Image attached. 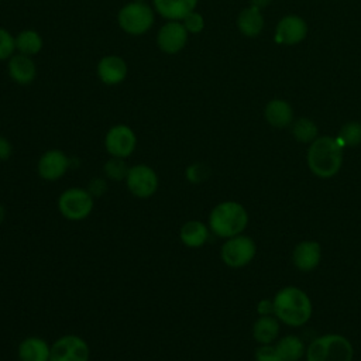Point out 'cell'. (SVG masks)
I'll return each mask as SVG.
<instances>
[{"mask_svg":"<svg viewBox=\"0 0 361 361\" xmlns=\"http://www.w3.org/2000/svg\"><path fill=\"white\" fill-rule=\"evenodd\" d=\"M248 224L245 207L234 200L221 202L214 206L209 214L210 230L221 238H230L241 234Z\"/></svg>","mask_w":361,"mask_h":361,"instance_id":"3","label":"cell"},{"mask_svg":"<svg viewBox=\"0 0 361 361\" xmlns=\"http://www.w3.org/2000/svg\"><path fill=\"white\" fill-rule=\"evenodd\" d=\"M89 347L86 341L75 334L58 338L51 347L49 361H87Z\"/></svg>","mask_w":361,"mask_h":361,"instance_id":"11","label":"cell"},{"mask_svg":"<svg viewBox=\"0 0 361 361\" xmlns=\"http://www.w3.org/2000/svg\"><path fill=\"white\" fill-rule=\"evenodd\" d=\"M104 147L111 157L124 159L134 152L137 147V135L131 127L116 124L106 133Z\"/></svg>","mask_w":361,"mask_h":361,"instance_id":"8","label":"cell"},{"mask_svg":"<svg viewBox=\"0 0 361 361\" xmlns=\"http://www.w3.org/2000/svg\"><path fill=\"white\" fill-rule=\"evenodd\" d=\"M306 159L313 175L322 179L333 178L343 165V147L333 137H317L310 142Z\"/></svg>","mask_w":361,"mask_h":361,"instance_id":"2","label":"cell"},{"mask_svg":"<svg viewBox=\"0 0 361 361\" xmlns=\"http://www.w3.org/2000/svg\"><path fill=\"white\" fill-rule=\"evenodd\" d=\"M257 312L259 316H269L274 313V300L272 299H262L257 305Z\"/></svg>","mask_w":361,"mask_h":361,"instance_id":"33","label":"cell"},{"mask_svg":"<svg viewBox=\"0 0 361 361\" xmlns=\"http://www.w3.org/2000/svg\"><path fill=\"white\" fill-rule=\"evenodd\" d=\"M155 21V10L145 1H128L117 13L118 27L128 35L140 37L148 32Z\"/></svg>","mask_w":361,"mask_h":361,"instance_id":"5","label":"cell"},{"mask_svg":"<svg viewBox=\"0 0 361 361\" xmlns=\"http://www.w3.org/2000/svg\"><path fill=\"white\" fill-rule=\"evenodd\" d=\"M267 123L275 128H285L293 123V109L283 99H272L264 110Z\"/></svg>","mask_w":361,"mask_h":361,"instance_id":"18","label":"cell"},{"mask_svg":"<svg viewBox=\"0 0 361 361\" xmlns=\"http://www.w3.org/2000/svg\"><path fill=\"white\" fill-rule=\"evenodd\" d=\"M99 80L106 86H117L123 83L128 75V65L120 55H104L96 66Z\"/></svg>","mask_w":361,"mask_h":361,"instance_id":"12","label":"cell"},{"mask_svg":"<svg viewBox=\"0 0 361 361\" xmlns=\"http://www.w3.org/2000/svg\"><path fill=\"white\" fill-rule=\"evenodd\" d=\"M279 334V320L269 316H259L252 326V336L259 344H271Z\"/></svg>","mask_w":361,"mask_h":361,"instance_id":"23","label":"cell"},{"mask_svg":"<svg viewBox=\"0 0 361 361\" xmlns=\"http://www.w3.org/2000/svg\"><path fill=\"white\" fill-rule=\"evenodd\" d=\"M126 183L134 196L145 199L155 193L158 188V176L151 166L145 164H137L128 168Z\"/></svg>","mask_w":361,"mask_h":361,"instance_id":"9","label":"cell"},{"mask_svg":"<svg viewBox=\"0 0 361 361\" xmlns=\"http://www.w3.org/2000/svg\"><path fill=\"white\" fill-rule=\"evenodd\" d=\"M199 0H152L155 13L165 20L182 21L189 13L196 10Z\"/></svg>","mask_w":361,"mask_h":361,"instance_id":"17","label":"cell"},{"mask_svg":"<svg viewBox=\"0 0 361 361\" xmlns=\"http://www.w3.org/2000/svg\"><path fill=\"white\" fill-rule=\"evenodd\" d=\"M337 142L344 147H357L361 144V123L360 121H348L345 123L337 135Z\"/></svg>","mask_w":361,"mask_h":361,"instance_id":"26","label":"cell"},{"mask_svg":"<svg viewBox=\"0 0 361 361\" xmlns=\"http://www.w3.org/2000/svg\"><path fill=\"white\" fill-rule=\"evenodd\" d=\"M93 204V196L89 193V190L82 188L66 189L58 199V209L62 216L73 221L86 219L90 214Z\"/></svg>","mask_w":361,"mask_h":361,"instance_id":"7","label":"cell"},{"mask_svg":"<svg viewBox=\"0 0 361 361\" xmlns=\"http://www.w3.org/2000/svg\"><path fill=\"white\" fill-rule=\"evenodd\" d=\"M51 348L39 337H28L18 345V358L21 361H49Z\"/></svg>","mask_w":361,"mask_h":361,"instance_id":"20","label":"cell"},{"mask_svg":"<svg viewBox=\"0 0 361 361\" xmlns=\"http://www.w3.org/2000/svg\"><path fill=\"white\" fill-rule=\"evenodd\" d=\"M14 38H16V52L27 56H35L37 54L41 52L44 47L41 34L32 28L21 30L17 35H14Z\"/></svg>","mask_w":361,"mask_h":361,"instance_id":"22","label":"cell"},{"mask_svg":"<svg viewBox=\"0 0 361 361\" xmlns=\"http://www.w3.org/2000/svg\"><path fill=\"white\" fill-rule=\"evenodd\" d=\"M11 152H13V147H11L10 141L0 135V161L8 159Z\"/></svg>","mask_w":361,"mask_h":361,"instance_id":"34","label":"cell"},{"mask_svg":"<svg viewBox=\"0 0 361 361\" xmlns=\"http://www.w3.org/2000/svg\"><path fill=\"white\" fill-rule=\"evenodd\" d=\"M189 32L183 27L182 21L166 20L157 32V47L166 55L179 54L188 44Z\"/></svg>","mask_w":361,"mask_h":361,"instance_id":"10","label":"cell"},{"mask_svg":"<svg viewBox=\"0 0 361 361\" xmlns=\"http://www.w3.org/2000/svg\"><path fill=\"white\" fill-rule=\"evenodd\" d=\"M255 254L257 245L254 240L244 234L226 238V243L220 250L223 262L230 268H243L248 265L254 259Z\"/></svg>","mask_w":361,"mask_h":361,"instance_id":"6","label":"cell"},{"mask_svg":"<svg viewBox=\"0 0 361 361\" xmlns=\"http://www.w3.org/2000/svg\"><path fill=\"white\" fill-rule=\"evenodd\" d=\"M237 28L243 35L250 38L259 35L264 28V17L261 10L254 6L243 8L237 16Z\"/></svg>","mask_w":361,"mask_h":361,"instance_id":"19","label":"cell"},{"mask_svg":"<svg viewBox=\"0 0 361 361\" xmlns=\"http://www.w3.org/2000/svg\"><path fill=\"white\" fill-rule=\"evenodd\" d=\"M87 190H89V193L93 197H99V196H102L107 190V186H106V182L102 178H94L89 183V189Z\"/></svg>","mask_w":361,"mask_h":361,"instance_id":"32","label":"cell"},{"mask_svg":"<svg viewBox=\"0 0 361 361\" xmlns=\"http://www.w3.org/2000/svg\"><path fill=\"white\" fill-rule=\"evenodd\" d=\"M305 355L306 361H353L354 348L347 337L329 333L312 340Z\"/></svg>","mask_w":361,"mask_h":361,"instance_id":"4","label":"cell"},{"mask_svg":"<svg viewBox=\"0 0 361 361\" xmlns=\"http://www.w3.org/2000/svg\"><path fill=\"white\" fill-rule=\"evenodd\" d=\"M255 361H283L275 345L261 344L255 351Z\"/></svg>","mask_w":361,"mask_h":361,"instance_id":"31","label":"cell"},{"mask_svg":"<svg viewBox=\"0 0 361 361\" xmlns=\"http://www.w3.org/2000/svg\"><path fill=\"white\" fill-rule=\"evenodd\" d=\"M290 126H292V135L298 142L310 144L317 138L319 128L316 123L307 117H300L295 120Z\"/></svg>","mask_w":361,"mask_h":361,"instance_id":"25","label":"cell"},{"mask_svg":"<svg viewBox=\"0 0 361 361\" xmlns=\"http://www.w3.org/2000/svg\"><path fill=\"white\" fill-rule=\"evenodd\" d=\"M4 214H6L4 207L0 204V223H1V221H3V219H4Z\"/></svg>","mask_w":361,"mask_h":361,"instance_id":"36","label":"cell"},{"mask_svg":"<svg viewBox=\"0 0 361 361\" xmlns=\"http://www.w3.org/2000/svg\"><path fill=\"white\" fill-rule=\"evenodd\" d=\"M128 168L126 166V162L123 158H111L110 161L106 162L104 165V173L111 178V179H126Z\"/></svg>","mask_w":361,"mask_h":361,"instance_id":"28","label":"cell"},{"mask_svg":"<svg viewBox=\"0 0 361 361\" xmlns=\"http://www.w3.org/2000/svg\"><path fill=\"white\" fill-rule=\"evenodd\" d=\"M250 1H251V4H250V6H254V7H257V8H259V10H261L262 7L268 6L271 0H250Z\"/></svg>","mask_w":361,"mask_h":361,"instance_id":"35","label":"cell"},{"mask_svg":"<svg viewBox=\"0 0 361 361\" xmlns=\"http://www.w3.org/2000/svg\"><path fill=\"white\" fill-rule=\"evenodd\" d=\"M275 347L283 361H299L306 354L302 338H299L295 334L283 336L282 338L278 340Z\"/></svg>","mask_w":361,"mask_h":361,"instance_id":"24","label":"cell"},{"mask_svg":"<svg viewBox=\"0 0 361 361\" xmlns=\"http://www.w3.org/2000/svg\"><path fill=\"white\" fill-rule=\"evenodd\" d=\"M7 72L10 79L21 86L30 85L34 82L37 76V65L32 56H27L23 54L16 52L7 61Z\"/></svg>","mask_w":361,"mask_h":361,"instance_id":"16","label":"cell"},{"mask_svg":"<svg viewBox=\"0 0 361 361\" xmlns=\"http://www.w3.org/2000/svg\"><path fill=\"white\" fill-rule=\"evenodd\" d=\"M272 300L275 317L286 326L300 327L312 317V300L309 295L298 286L279 289Z\"/></svg>","mask_w":361,"mask_h":361,"instance_id":"1","label":"cell"},{"mask_svg":"<svg viewBox=\"0 0 361 361\" xmlns=\"http://www.w3.org/2000/svg\"><path fill=\"white\" fill-rule=\"evenodd\" d=\"M16 54V38L14 35L0 27V61H8Z\"/></svg>","mask_w":361,"mask_h":361,"instance_id":"27","label":"cell"},{"mask_svg":"<svg viewBox=\"0 0 361 361\" xmlns=\"http://www.w3.org/2000/svg\"><path fill=\"white\" fill-rule=\"evenodd\" d=\"M69 168V158L61 149H48L38 159V175L45 180H56Z\"/></svg>","mask_w":361,"mask_h":361,"instance_id":"14","label":"cell"},{"mask_svg":"<svg viewBox=\"0 0 361 361\" xmlns=\"http://www.w3.org/2000/svg\"><path fill=\"white\" fill-rule=\"evenodd\" d=\"M322 259V247L317 241L305 240L295 245L292 262L302 272H310L317 268Z\"/></svg>","mask_w":361,"mask_h":361,"instance_id":"15","label":"cell"},{"mask_svg":"<svg viewBox=\"0 0 361 361\" xmlns=\"http://www.w3.org/2000/svg\"><path fill=\"white\" fill-rule=\"evenodd\" d=\"M133 1H145V0H133Z\"/></svg>","mask_w":361,"mask_h":361,"instance_id":"37","label":"cell"},{"mask_svg":"<svg viewBox=\"0 0 361 361\" xmlns=\"http://www.w3.org/2000/svg\"><path fill=\"white\" fill-rule=\"evenodd\" d=\"M183 27L189 34H200L204 28V18L199 11H192L189 13L183 20H182Z\"/></svg>","mask_w":361,"mask_h":361,"instance_id":"29","label":"cell"},{"mask_svg":"<svg viewBox=\"0 0 361 361\" xmlns=\"http://www.w3.org/2000/svg\"><path fill=\"white\" fill-rule=\"evenodd\" d=\"M307 34V25L299 16L282 17L275 28V39L283 45H296L305 39Z\"/></svg>","mask_w":361,"mask_h":361,"instance_id":"13","label":"cell"},{"mask_svg":"<svg viewBox=\"0 0 361 361\" xmlns=\"http://www.w3.org/2000/svg\"><path fill=\"white\" fill-rule=\"evenodd\" d=\"M209 175V169L207 166H204L203 164L195 162L192 165H189L185 171V176L190 183H200L202 180H204Z\"/></svg>","mask_w":361,"mask_h":361,"instance_id":"30","label":"cell"},{"mask_svg":"<svg viewBox=\"0 0 361 361\" xmlns=\"http://www.w3.org/2000/svg\"><path fill=\"white\" fill-rule=\"evenodd\" d=\"M180 241L190 248L202 247L209 238V228L199 220H189L180 227Z\"/></svg>","mask_w":361,"mask_h":361,"instance_id":"21","label":"cell"}]
</instances>
